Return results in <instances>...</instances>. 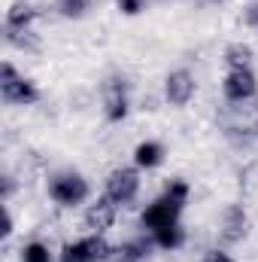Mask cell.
I'll use <instances>...</instances> for the list:
<instances>
[{"label": "cell", "instance_id": "obj_1", "mask_svg": "<svg viewBox=\"0 0 258 262\" xmlns=\"http://www.w3.org/2000/svg\"><path fill=\"white\" fill-rule=\"evenodd\" d=\"M0 98H3L6 104H21V107H28V104H37V101H40V89H37L28 76L15 73V67L6 61V64L0 67Z\"/></svg>", "mask_w": 258, "mask_h": 262}, {"label": "cell", "instance_id": "obj_2", "mask_svg": "<svg viewBox=\"0 0 258 262\" xmlns=\"http://www.w3.org/2000/svg\"><path fill=\"white\" fill-rule=\"evenodd\" d=\"M49 195L61 207H73V204H82L88 198V183L76 171H61L49 180Z\"/></svg>", "mask_w": 258, "mask_h": 262}, {"label": "cell", "instance_id": "obj_3", "mask_svg": "<svg viewBox=\"0 0 258 262\" xmlns=\"http://www.w3.org/2000/svg\"><path fill=\"white\" fill-rule=\"evenodd\" d=\"M183 198L170 195V192H164V195H158L146 210H143V229H149V232H158V229H164V226H173V223H179V213H183Z\"/></svg>", "mask_w": 258, "mask_h": 262}, {"label": "cell", "instance_id": "obj_4", "mask_svg": "<svg viewBox=\"0 0 258 262\" xmlns=\"http://www.w3.org/2000/svg\"><path fill=\"white\" fill-rule=\"evenodd\" d=\"M110 250H113V244H107L104 235H88L73 244H64L61 262H107Z\"/></svg>", "mask_w": 258, "mask_h": 262}, {"label": "cell", "instance_id": "obj_5", "mask_svg": "<svg viewBox=\"0 0 258 262\" xmlns=\"http://www.w3.org/2000/svg\"><path fill=\"white\" fill-rule=\"evenodd\" d=\"M225 98L231 104H246L258 95V76L252 73V67H240V70H228L225 76Z\"/></svg>", "mask_w": 258, "mask_h": 262}, {"label": "cell", "instance_id": "obj_6", "mask_svg": "<svg viewBox=\"0 0 258 262\" xmlns=\"http://www.w3.org/2000/svg\"><path fill=\"white\" fill-rule=\"evenodd\" d=\"M137 192H140V174H137V168H116V171H110L104 195H110L116 204H128V201L137 198Z\"/></svg>", "mask_w": 258, "mask_h": 262}, {"label": "cell", "instance_id": "obj_7", "mask_svg": "<svg viewBox=\"0 0 258 262\" xmlns=\"http://www.w3.org/2000/svg\"><path fill=\"white\" fill-rule=\"evenodd\" d=\"M246 235H249V216H246L243 204H228L222 213V226H219L222 244H240Z\"/></svg>", "mask_w": 258, "mask_h": 262}, {"label": "cell", "instance_id": "obj_8", "mask_svg": "<svg viewBox=\"0 0 258 262\" xmlns=\"http://www.w3.org/2000/svg\"><path fill=\"white\" fill-rule=\"evenodd\" d=\"M104 104H107L110 122H122L128 116V82H125V76H113L104 82Z\"/></svg>", "mask_w": 258, "mask_h": 262}, {"label": "cell", "instance_id": "obj_9", "mask_svg": "<svg viewBox=\"0 0 258 262\" xmlns=\"http://www.w3.org/2000/svg\"><path fill=\"white\" fill-rule=\"evenodd\" d=\"M116 201L110 195L97 198L94 204H88V210H85V229L91 232V235H104L113 223H116Z\"/></svg>", "mask_w": 258, "mask_h": 262}, {"label": "cell", "instance_id": "obj_10", "mask_svg": "<svg viewBox=\"0 0 258 262\" xmlns=\"http://www.w3.org/2000/svg\"><path fill=\"white\" fill-rule=\"evenodd\" d=\"M164 95L173 107H186L194 98V76L189 70H173L164 82Z\"/></svg>", "mask_w": 258, "mask_h": 262}, {"label": "cell", "instance_id": "obj_11", "mask_svg": "<svg viewBox=\"0 0 258 262\" xmlns=\"http://www.w3.org/2000/svg\"><path fill=\"white\" fill-rule=\"evenodd\" d=\"M152 247H155L152 238H131V241H122V244H113L107 262H143L152 253Z\"/></svg>", "mask_w": 258, "mask_h": 262}, {"label": "cell", "instance_id": "obj_12", "mask_svg": "<svg viewBox=\"0 0 258 262\" xmlns=\"http://www.w3.org/2000/svg\"><path fill=\"white\" fill-rule=\"evenodd\" d=\"M161 159H164V146L158 143V140H143L137 149H134V165L137 168H158L161 165Z\"/></svg>", "mask_w": 258, "mask_h": 262}, {"label": "cell", "instance_id": "obj_13", "mask_svg": "<svg viewBox=\"0 0 258 262\" xmlns=\"http://www.w3.org/2000/svg\"><path fill=\"white\" fill-rule=\"evenodd\" d=\"M152 241H155V247H161V250H176V247L186 244V229H183L179 223L164 226V229L152 232Z\"/></svg>", "mask_w": 258, "mask_h": 262}, {"label": "cell", "instance_id": "obj_14", "mask_svg": "<svg viewBox=\"0 0 258 262\" xmlns=\"http://www.w3.org/2000/svg\"><path fill=\"white\" fill-rule=\"evenodd\" d=\"M6 43L24 52H37L40 49V37L31 28H6Z\"/></svg>", "mask_w": 258, "mask_h": 262}, {"label": "cell", "instance_id": "obj_15", "mask_svg": "<svg viewBox=\"0 0 258 262\" xmlns=\"http://www.w3.org/2000/svg\"><path fill=\"white\" fill-rule=\"evenodd\" d=\"M37 18V9L31 3H12L6 12V28H31V21Z\"/></svg>", "mask_w": 258, "mask_h": 262}, {"label": "cell", "instance_id": "obj_16", "mask_svg": "<svg viewBox=\"0 0 258 262\" xmlns=\"http://www.w3.org/2000/svg\"><path fill=\"white\" fill-rule=\"evenodd\" d=\"M225 64H228V70L252 67V46H246V43H231V46L225 49Z\"/></svg>", "mask_w": 258, "mask_h": 262}, {"label": "cell", "instance_id": "obj_17", "mask_svg": "<svg viewBox=\"0 0 258 262\" xmlns=\"http://www.w3.org/2000/svg\"><path fill=\"white\" fill-rule=\"evenodd\" d=\"M91 6H94V0H58V3H55V9H58L64 18H82Z\"/></svg>", "mask_w": 258, "mask_h": 262}, {"label": "cell", "instance_id": "obj_18", "mask_svg": "<svg viewBox=\"0 0 258 262\" xmlns=\"http://www.w3.org/2000/svg\"><path fill=\"white\" fill-rule=\"evenodd\" d=\"M21 262H52V253L43 241H28L21 247Z\"/></svg>", "mask_w": 258, "mask_h": 262}, {"label": "cell", "instance_id": "obj_19", "mask_svg": "<svg viewBox=\"0 0 258 262\" xmlns=\"http://www.w3.org/2000/svg\"><path fill=\"white\" fill-rule=\"evenodd\" d=\"M116 6L125 12V15H137L143 9V0H116Z\"/></svg>", "mask_w": 258, "mask_h": 262}, {"label": "cell", "instance_id": "obj_20", "mask_svg": "<svg viewBox=\"0 0 258 262\" xmlns=\"http://www.w3.org/2000/svg\"><path fill=\"white\" fill-rule=\"evenodd\" d=\"M203 262H234V259H231L225 250H210V253L203 256Z\"/></svg>", "mask_w": 258, "mask_h": 262}, {"label": "cell", "instance_id": "obj_21", "mask_svg": "<svg viewBox=\"0 0 258 262\" xmlns=\"http://www.w3.org/2000/svg\"><path fill=\"white\" fill-rule=\"evenodd\" d=\"M246 21H249L252 28H258V0H252V3L246 6Z\"/></svg>", "mask_w": 258, "mask_h": 262}, {"label": "cell", "instance_id": "obj_22", "mask_svg": "<svg viewBox=\"0 0 258 262\" xmlns=\"http://www.w3.org/2000/svg\"><path fill=\"white\" fill-rule=\"evenodd\" d=\"M12 235V216H9V210H3V238H9Z\"/></svg>", "mask_w": 258, "mask_h": 262}, {"label": "cell", "instance_id": "obj_23", "mask_svg": "<svg viewBox=\"0 0 258 262\" xmlns=\"http://www.w3.org/2000/svg\"><path fill=\"white\" fill-rule=\"evenodd\" d=\"M12 189H15V183H12V177L6 174V177H3V201H6V198L12 195Z\"/></svg>", "mask_w": 258, "mask_h": 262}, {"label": "cell", "instance_id": "obj_24", "mask_svg": "<svg viewBox=\"0 0 258 262\" xmlns=\"http://www.w3.org/2000/svg\"><path fill=\"white\" fill-rule=\"evenodd\" d=\"M255 134H258V116H255Z\"/></svg>", "mask_w": 258, "mask_h": 262}, {"label": "cell", "instance_id": "obj_25", "mask_svg": "<svg viewBox=\"0 0 258 262\" xmlns=\"http://www.w3.org/2000/svg\"><path fill=\"white\" fill-rule=\"evenodd\" d=\"M210 3H222V0H210Z\"/></svg>", "mask_w": 258, "mask_h": 262}]
</instances>
